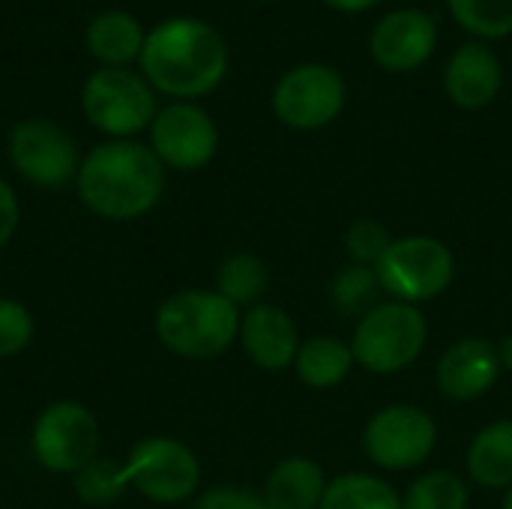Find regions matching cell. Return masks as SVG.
<instances>
[{
	"label": "cell",
	"mask_w": 512,
	"mask_h": 509,
	"mask_svg": "<svg viewBox=\"0 0 512 509\" xmlns=\"http://www.w3.org/2000/svg\"><path fill=\"white\" fill-rule=\"evenodd\" d=\"M267 282V267L255 255H231L216 273V291L234 306H258L261 294L267 291Z\"/></svg>",
	"instance_id": "22"
},
{
	"label": "cell",
	"mask_w": 512,
	"mask_h": 509,
	"mask_svg": "<svg viewBox=\"0 0 512 509\" xmlns=\"http://www.w3.org/2000/svg\"><path fill=\"white\" fill-rule=\"evenodd\" d=\"M429 327L417 306L408 303H378L357 321L351 354L354 363L375 375H396L408 369L426 348Z\"/></svg>",
	"instance_id": "4"
},
{
	"label": "cell",
	"mask_w": 512,
	"mask_h": 509,
	"mask_svg": "<svg viewBox=\"0 0 512 509\" xmlns=\"http://www.w3.org/2000/svg\"><path fill=\"white\" fill-rule=\"evenodd\" d=\"M468 474L483 489H512V420L486 426L471 441Z\"/></svg>",
	"instance_id": "19"
},
{
	"label": "cell",
	"mask_w": 512,
	"mask_h": 509,
	"mask_svg": "<svg viewBox=\"0 0 512 509\" xmlns=\"http://www.w3.org/2000/svg\"><path fill=\"white\" fill-rule=\"evenodd\" d=\"M192 509H267L264 498L249 492V489H234V486H222V489H210L204 492Z\"/></svg>",
	"instance_id": "29"
},
{
	"label": "cell",
	"mask_w": 512,
	"mask_h": 509,
	"mask_svg": "<svg viewBox=\"0 0 512 509\" xmlns=\"http://www.w3.org/2000/svg\"><path fill=\"white\" fill-rule=\"evenodd\" d=\"M330 9H339V12H366L372 6H378L381 0H324Z\"/></svg>",
	"instance_id": "31"
},
{
	"label": "cell",
	"mask_w": 512,
	"mask_h": 509,
	"mask_svg": "<svg viewBox=\"0 0 512 509\" xmlns=\"http://www.w3.org/2000/svg\"><path fill=\"white\" fill-rule=\"evenodd\" d=\"M318 509H405L399 492L372 474H345L327 483Z\"/></svg>",
	"instance_id": "21"
},
{
	"label": "cell",
	"mask_w": 512,
	"mask_h": 509,
	"mask_svg": "<svg viewBox=\"0 0 512 509\" xmlns=\"http://www.w3.org/2000/svg\"><path fill=\"white\" fill-rule=\"evenodd\" d=\"M165 168L159 156L135 141H108L78 165V195L102 219H138L159 204Z\"/></svg>",
	"instance_id": "2"
},
{
	"label": "cell",
	"mask_w": 512,
	"mask_h": 509,
	"mask_svg": "<svg viewBox=\"0 0 512 509\" xmlns=\"http://www.w3.org/2000/svg\"><path fill=\"white\" fill-rule=\"evenodd\" d=\"M501 84H504L501 60L486 42H465L447 60V69H444L447 96L465 111L486 108L498 96Z\"/></svg>",
	"instance_id": "16"
},
{
	"label": "cell",
	"mask_w": 512,
	"mask_h": 509,
	"mask_svg": "<svg viewBox=\"0 0 512 509\" xmlns=\"http://www.w3.org/2000/svg\"><path fill=\"white\" fill-rule=\"evenodd\" d=\"M240 342L249 360L267 372H282L294 366L300 351L297 324L279 306L258 303L240 318Z\"/></svg>",
	"instance_id": "14"
},
{
	"label": "cell",
	"mask_w": 512,
	"mask_h": 509,
	"mask_svg": "<svg viewBox=\"0 0 512 509\" xmlns=\"http://www.w3.org/2000/svg\"><path fill=\"white\" fill-rule=\"evenodd\" d=\"M261 3H273V0H261Z\"/></svg>",
	"instance_id": "34"
},
{
	"label": "cell",
	"mask_w": 512,
	"mask_h": 509,
	"mask_svg": "<svg viewBox=\"0 0 512 509\" xmlns=\"http://www.w3.org/2000/svg\"><path fill=\"white\" fill-rule=\"evenodd\" d=\"M144 39H147V33H144L141 21L120 9H108V12L96 15L87 27L90 54L108 66H123V63L141 57Z\"/></svg>",
	"instance_id": "18"
},
{
	"label": "cell",
	"mask_w": 512,
	"mask_h": 509,
	"mask_svg": "<svg viewBox=\"0 0 512 509\" xmlns=\"http://www.w3.org/2000/svg\"><path fill=\"white\" fill-rule=\"evenodd\" d=\"M348 102L345 78L324 63H303L285 72L273 90V114L300 132L333 123Z\"/></svg>",
	"instance_id": "8"
},
{
	"label": "cell",
	"mask_w": 512,
	"mask_h": 509,
	"mask_svg": "<svg viewBox=\"0 0 512 509\" xmlns=\"http://www.w3.org/2000/svg\"><path fill=\"white\" fill-rule=\"evenodd\" d=\"M240 318L219 291H180L156 312V336L186 360H213L240 336Z\"/></svg>",
	"instance_id": "3"
},
{
	"label": "cell",
	"mask_w": 512,
	"mask_h": 509,
	"mask_svg": "<svg viewBox=\"0 0 512 509\" xmlns=\"http://www.w3.org/2000/svg\"><path fill=\"white\" fill-rule=\"evenodd\" d=\"M324 492L327 477L321 465L306 456H291L270 471L261 498L267 509H318Z\"/></svg>",
	"instance_id": "17"
},
{
	"label": "cell",
	"mask_w": 512,
	"mask_h": 509,
	"mask_svg": "<svg viewBox=\"0 0 512 509\" xmlns=\"http://www.w3.org/2000/svg\"><path fill=\"white\" fill-rule=\"evenodd\" d=\"M150 141L162 165L177 171H198L216 156L219 129L204 108L192 102H174L156 111L150 123Z\"/></svg>",
	"instance_id": "11"
},
{
	"label": "cell",
	"mask_w": 512,
	"mask_h": 509,
	"mask_svg": "<svg viewBox=\"0 0 512 509\" xmlns=\"http://www.w3.org/2000/svg\"><path fill=\"white\" fill-rule=\"evenodd\" d=\"M438 441L435 420L417 405L381 408L363 432L366 456L387 471H411L423 465Z\"/></svg>",
	"instance_id": "9"
},
{
	"label": "cell",
	"mask_w": 512,
	"mask_h": 509,
	"mask_svg": "<svg viewBox=\"0 0 512 509\" xmlns=\"http://www.w3.org/2000/svg\"><path fill=\"white\" fill-rule=\"evenodd\" d=\"M381 288L399 303L420 306L447 291L456 273L453 252L435 237H402L393 240L387 255L375 264Z\"/></svg>",
	"instance_id": "6"
},
{
	"label": "cell",
	"mask_w": 512,
	"mask_h": 509,
	"mask_svg": "<svg viewBox=\"0 0 512 509\" xmlns=\"http://www.w3.org/2000/svg\"><path fill=\"white\" fill-rule=\"evenodd\" d=\"M141 72L150 87L177 99H195L222 84L228 45L207 21L168 18L147 33Z\"/></svg>",
	"instance_id": "1"
},
{
	"label": "cell",
	"mask_w": 512,
	"mask_h": 509,
	"mask_svg": "<svg viewBox=\"0 0 512 509\" xmlns=\"http://www.w3.org/2000/svg\"><path fill=\"white\" fill-rule=\"evenodd\" d=\"M33 339V318L15 300H0V357H15Z\"/></svg>",
	"instance_id": "28"
},
{
	"label": "cell",
	"mask_w": 512,
	"mask_h": 509,
	"mask_svg": "<svg viewBox=\"0 0 512 509\" xmlns=\"http://www.w3.org/2000/svg\"><path fill=\"white\" fill-rule=\"evenodd\" d=\"M81 108L99 132L126 138L153 123L156 96L141 75L123 66H105L84 81Z\"/></svg>",
	"instance_id": "7"
},
{
	"label": "cell",
	"mask_w": 512,
	"mask_h": 509,
	"mask_svg": "<svg viewBox=\"0 0 512 509\" xmlns=\"http://www.w3.org/2000/svg\"><path fill=\"white\" fill-rule=\"evenodd\" d=\"M468 486L453 471H432L411 483L402 507L405 509H468Z\"/></svg>",
	"instance_id": "25"
},
{
	"label": "cell",
	"mask_w": 512,
	"mask_h": 509,
	"mask_svg": "<svg viewBox=\"0 0 512 509\" xmlns=\"http://www.w3.org/2000/svg\"><path fill=\"white\" fill-rule=\"evenodd\" d=\"M501 375L498 348L486 339H462L456 342L438 363V387L444 396L456 402H471L486 396Z\"/></svg>",
	"instance_id": "15"
},
{
	"label": "cell",
	"mask_w": 512,
	"mask_h": 509,
	"mask_svg": "<svg viewBox=\"0 0 512 509\" xmlns=\"http://www.w3.org/2000/svg\"><path fill=\"white\" fill-rule=\"evenodd\" d=\"M99 426L78 402L48 405L33 426V456L54 474H78L96 459Z\"/></svg>",
	"instance_id": "10"
},
{
	"label": "cell",
	"mask_w": 512,
	"mask_h": 509,
	"mask_svg": "<svg viewBox=\"0 0 512 509\" xmlns=\"http://www.w3.org/2000/svg\"><path fill=\"white\" fill-rule=\"evenodd\" d=\"M498 357H501V369H510L512 372V336H507V339L498 345Z\"/></svg>",
	"instance_id": "32"
},
{
	"label": "cell",
	"mask_w": 512,
	"mask_h": 509,
	"mask_svg": "<svg viewBox=\"0 0 512 509\" xmlns=\"http://www.w3.org/2000/svg\"><path fill=\"white\" fill-rule=\"evenodd\" d=\"M459 27L477 39H504L512 33V0H447Z\"/></svg>",
	"instance_id": "24"
},
{
	"label": "cell",
	"mask_w": 512,
	"mask_h": 509,
	"mask_svg": "<svg viewBox=\"0 0 512 509\" xmlns=\"http://www.w3.org/2000/svg\"><path fill=\"white\" fill-rule=\"evenodd\" d=\"M504 509H512V489H507V498H504Z\"/></svg>",
	"instance_id": "33"
},
{
	"label": "cell",
	"mask_w": 512,
	"mask_h": 509,
	"mask_svg": "<svg viewBox=\"0 0 512 509\" xmlns=\"http://www.w3.org/2000/svg\"><path fill=\"white\" fill-rule=\"evenodd\" d=\"M345 243H348V252H351L354 264L375 267V264L387 255V249L393 246V237H390V231H387L381 222H375V219H360V222H354V225L348 228Z\"/></svg>",
	"instance_id": "27"
},
{
	"label": "cell",
	"mask_w": 512,
	"mask_h": 509,
	"mask_svg": "<svg viewBox=\"0 0 512 509\" xmlns=\"http://www.w3.org/2000/svg\"><path fill=\"white\" fill-rule=\"evenodd\" d=\"M117 468L114 462H105V459H93L87 468H81L75 474V495L90 504V507H108L114 504L123 489L117 483Z\"/></svg>",
	"instance_id": "26"
},
{
	"label": "cell",
	"mask_w": 512,
	"mask_h": 509,
	"mask_svg": "<svg viewBox=\"0 0 512 509\" xmlns=\"http://www.w3.org/2000/svg\"><path fill=\"white\" fill-rule=\"evenodd\" d=\"M120 489H138L147 501L180 504L201 483L195 453L174 438H144L132 447L126 465L117 468Z\"/></svg>",
	"instance_id": "5"
},
{
	"label": "cell",
	"mask_w": 512,
	"mask_h": 509,
	"mask_svg": "<svg viewBox=\"0 0 512 509\" xmlns=\"http://www.w3.org/2000/svg\"><path fill=\"white\" fill-rule=\"evenodd\" d=\"M18 219H21L18 198L12 192V186L6 180H0V246H6L12 240V234L18 231Z\"/></svg>",
	"instance_id": "30"
},
{
	"label": "cell",
	"mask_w": 512,
	"mask_h": 509,
	"mask_svg": "<svg viewBox=\"0 0 512 509\" xmlns=\"http://www.w3.org/2000/svg\"><path fill=\"white\" fill-rule=\"evenodd\" d=\"M354 366V354L351 345H345L336 336H318L300 345L294 369L300 375V381L312 390H330L336 384H342L348 378Z\"/></svg>",
	"instance_id": "20"
},
{
	"label": "cell",
	"mask_w": 512,
	"mask_h": 509,
	"mask_svg": "<svg viewBox=\"0 0 512 509\" xmlns=\"http://www.w3.org/2000/svg\"><path fill=\"white\" fill-rule=\"evenodd\" d=\"M9 159L15 171L36 183L57 189L69 177H78L75 141L51 120H24L9 135Z\"/></svg>",
	"instance_id": "12"
},
{
	"label": "cell",
	"mask_w": 512,
	"mask_h": 509,
	"mask_svg": "<svg viewBox=\"0 0 512 509\" xmlns=\"http://www.w3.org/2000/svg\"><path fill=\"white\" fill-rule=\"evenodd\" d=\"M438 42V24L423 9H396L384 15L369 39L375 63L387 72H411L423 66Z\"/></svg>",
	"instance_id": "13"
},
{
	"label": "cell",
	"mask_w": 512,
	"mask_h": 509,
	"mask_svg": "<svg viewBox=\"0 0 512 509\" xmlns=\"http://www.w3.org/2000/svg\"><path fill=\"white\" fill-rule=\"evenodd\" d=\"M381 294H384L381 279L375 267L366 264H348L333 279V303L345 318H363L378 306Z\"/></svg>",
	"instance_id": "23"
}]
</instances>
